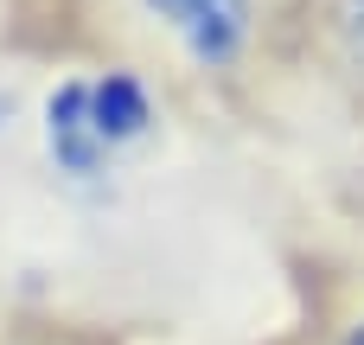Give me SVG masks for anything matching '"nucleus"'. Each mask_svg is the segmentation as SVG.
<instances>
[{"label":"nucleus","instance_id":"f03ea898","mask_svg":"<svg viewBox=\"0 0 364 345\" xmlns=\"http://www.w3.org/2000/svg\"><path fill=\"white\" fill-rule=\"evenodd\" d=\"M122 26V58L160 70L166 83L230 90L256 70L269 6L262 0H109Z\"/></svg>","mask_w":364,"mask_h":345},{"label":"nucleus","instance_id":"f257e3e1","mask_svg":"<svg viewBox=\"0 0 364 345\" xmlns=\"http://www.w3.org/2000/svg\"><path fill=\"white\" fill-rule=\"evenodd\" d=\"M45 224L122 269L186 237V211L211 192L205 160L179 122L173 83L122 51L70 58L38 77L26 154L6 166Z\"/></svg>","mask_w":364,"mask_h":345},{"label":"nucleus","instance_id":"39448f33","mask_svg":"<svg viewBox=\"0 0 364 345\" xmlns=\"http://www.w3.org/2000/svg\"><path fill=\"white\" fill-rule=\"evenodd\" d=\"M0 345H109V339H96L83 327H13Z\"/></svg>","mask_w":364,"mask_h":345},{"label":"nucleus","instance_id":"0eeeda50","mask_svg":"<svg viewBox=\"0 0 364 345\" xmlns=\"http://www.w3.org/2000/svg\"><path fill=\"white\" fill-rule=\"evenodd\" d=\"M13 333V320H6V288H0V339Z\"/></svg>","mask_w":364,"mask_h":345},{"label":"nucleus","instance_id":"7ed1b4c3","mask_svg":"<svg viewBox=\"0 0 364 345\" xmlns=\"http://www.w3.org/2000/svg\"><path fill=\"white\" fill-rule=\"evenodd\" d=\"M314 45L346 83L364 90V0H314Z\"/></svg>","mask_w":364,"mask_h":345},{"label":"nucleus","instance_id":"20e7f679","mask_svg":"<svg viewBox=\"0 0 364 345\" xmlns=\"http://www.w3.org/2000/svg\"><path fill=\"white\" fill-rule=\"evenodd\" d=\"M38 77H45V70H32V64H19V58L0 64V160H6V166L26 154L32 109H38Z\"/></svg>","mask_w":364,"mask_h":345},{"label":"nucleus","instance_id":"423d86ee","mask_svg":"<svg viewBox=\"0 0 364 345\" xmlns=\"http://www.w3.org/2000/svg\"><path fill=\"white\" fill-rule=\"evenodd\" d=\"M320 345H364V288L326 320V333H320Z\"/></svg>","mask_w":364,"mask_h":345}]
</instances>
